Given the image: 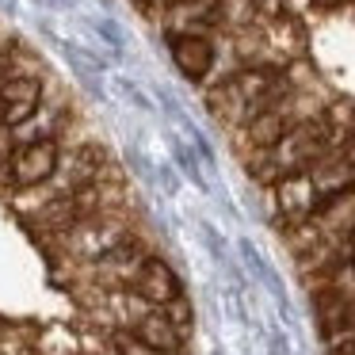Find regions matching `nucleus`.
<instances>
[{
    "instance_id": "obj_1",
    "label": "nucleus",
    "mask_w": 355,
    "mask_h": 355,
    "mask_svg": "<svg viewBox=\"0 0 355 355\" xmlns=\"http://www.w3.org/2000/svg\"><path fill=\"white\" fill-rule=\"evenodd\" d=\"M164 50H168L176 73L187 85L199 88L210 77V65H214V46H210L207 35H164Z\"/></svg>"
}]
</instances>
